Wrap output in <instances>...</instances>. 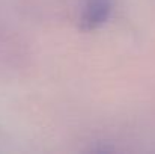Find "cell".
Returning a JSON list of instances; mask_svg holds the SVG:
<instances>
[{
	"label": "cell",
	"mask_w": 155,
	"mask_h": 154,
	"mask_svg": "<svg viewBox=\"0 0 155 154\" xmlns=\"http://www.w3.org/2000/svg\"><path fill=\"white\" fill-rule=\"evenodd\" d=\"M111 0H87L80 17V29L84 32L101 27L111 14Z\"/></svg>",
	"instance_id": "6da1fadb"
}]
</instances>
